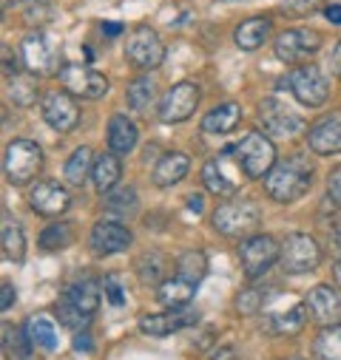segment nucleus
<instances>
[{"label":"nucleus","mask_w":341,"mask_h":360,"mask_svg":"<svg viewBox=\"0 0 341 360\" xmlns=\"http://www.w3.org/2000/svg\"><path fill=\"white\" fill-rule=\"evenodd\" d=\"M313 185V162L304 153H293L265 176V191L273 202L290 205L302 199Z\"/></svg>","instance_id":"1"},{"label":"nucleus","mask_w":341,"mask_h":360,"mask_svg":"<svg viewBox=\"0 0 341 360\" xmlns=\"http://www.w3.org/2000/svg\"><path fill=\"white\" fill-rule=\"evenodd\" d=\"M259 221H262V213L253 199H230V202L219 205L211 216L213 230L228 238H247L259 227Z\"/></svg>","instance_id":"2"},{"label":"nucleus","mask_w":341,"mask_h":360,"mask_svg":"<svg viewBox=\"0 0 341 360\" xmlns=\"http://www.w3.org/2000/svg\"><path fill=\"white\" fill-rule=\"evenodd\" d=\"M43 167V150L37 142L32 139H15L6 145V153H4V173H6V182L20 188L26 182L40 173Z\"/></svg>","instance_id":"3"},{"label":"nucleus","mask_w":341,"mask_h":360,"mask_svg":"<svg viewBox=\"0 0 341 360\" xmlns=\"http://www.w3.org/2000/svg\"><path fill=\"white\" fill-rule=\"evenodd\" d=\"M236 150V162L244 170V176L250 179H265L273 167H276V148L273 142L259 134V131H250L244 134V139L233 148Z\"/></svg>","instance_id":"4"},{"label":"nucleus","mask_w":341,"mask_h":360,"mask_svg":"<svg viewBox=\"0 0 341 360\" xmlns=\"http://www.w3.org/2000/svg\"><path fill=\"white\" fill-rule=\"evenodd\" d=\"M279 264L287 276H304L321 264V247L316 244L313 236L307 233H290L282 241V255Z\"/></svg>","instance_id":"5"},{"label":"nucleus","mask_w":341,"mask_h":360,"mask_svg":"<svg viewBox=\"0 0 341 360\" xmlns=\"http://www.w3.org/2000/svg\"><path fill=\"white\" fill-rule=\"evenodd\" d=\"M282 255V247L273 236H265V233H256V236H247L242 244H239V261L244 266V276L247 278H259L265 276L268 269L279 261Z\"/></svg>","instance_id":"6"},{"label":"nucleus","mask_w":341,"mask_h":360,"mask_svg":"<svg viewBox=\"0 0 341 360\" xmlns=\"http://www.w3.org/2000/svg\"><path fill=\"white\" fill-rule=\"evenodd\" d=\"M285 82L290 85L293 97L307 108H318L330 97V79L324 77V71L318 65H299L290 71V77Z\"/></svg>","instance_id":"7"},{"label":"nucleus","mask_w":341,"mask_h":360,"mask_svg":"<svg viewBox=\"0 0 341 360\" xmlns=\"http://www.w3.org/2000/svg\"><path fill=\"white\" fill-rule=\"evenodd\" d=\"M125 57L134 68L154 71L165 60V46H162L159 34L151 26H137L125 40Z\"/></svg>","instance_id":"8"},{"label":"nucleus","mask_w":341,"mask_h":360,"mask_svg":"<svg viewBox=\"0 0 341 360\" xmlns=\"http://www.w3.org/2000/svg\"><path fill=\"white\" fill-rule=\"evenodd\" d=\"M60 82L68 94L74 97H82V100H100L108 94V79L89 68V65H77V63H68L60 68Z\"/></svg>","instance_id":"9"},{"label":"nucleus","mask_w":341,"mask_h":360,"mask_svg":"<svg viewBox=\"0 0 341 360\" xmlns=\"http://www.w3.org/2000/svg\"><path fill=\"white\" fill-rule=\"evenodd\" d=\"M20 51H23V63L32 74L37 77H49V74H60L57 65H60V51L54 46L51 37L35 32V34H26L23 43H20Z\"/></svg>","instance_id":"10"},{"label":"nucleus","mask_w":341,"mask_h":360,"mask_svg":"<svg viewBox=\"0 0 341 360\" xmlns=\"http://www.w3.org/2000/svg\"><path fill=\"white\" fill-rule=\"evenodd\" d=\"M321 34L316 29H287L276 37V57L296 65V63H304L307 57H313L318 49H321Z\"/></svg>","instance_id":"11"},{"label":"nucleus","mask_w":341,"mask_h":360,"mask_svg":"<svg viewBox=\"0 0 341 360\" xmlns=\"http://www.w3.org/2000/svg\"><path fill=\"white\" fill-rule=\"evenodd\" d=\"M199 85L197 82H177L159 103V120L162 122H185L197 105H199Z\"/></svg>","instance_id":"12"},{"label":"nucleus","mask_w":341,"mask_h":360,"mask_svg":"<svg viewBox=\"0 0 341 360\" xmlns=\"http://www.w3.org/2000/svg\"><path fill=\"white\" fill-rule=\"evenodd\" d=\"M40 111H43L46 125L54 128L57 134H68L80 125V108H77V103L71 100L68 91H49L43 97Z\"/></svg>","instance_id":"13"},{"label":"nucleus","mask_w":341,"mask_h":360,"mask_svg":"<svg viewBox=\"0 0 341 360\" xmlns=\"http://www.w3.org/2000/svg\"><path fill=\"white\" fill-rule=\"evenodd\" d=\"M259 122L268 134H282V136H293L304 128V120L276 97H268L259 103Z\"/></svg>","instance_id":"14"},{"label":"nucleus","mask_w":341,"mask_h":360,"mask_svg":"<svg viewBox=\"0 0 341 360\" xmlns=\"http://www.w3.org/2000/svg\"><path fill=\"white\" fill-rule=\"evenodd\" d=\"M199 321V312L197 309H165L159 315H142L140 318V332L151 335V338H165L170 332H182L188 326H194Z\"/></svg>","instance_id":"15"},{"label":"nucleus","mask_w":341,"mask_h":360,"mask_svg":"<svg viewBox=\"0 0 341 360\" xmlns=\"http://www.w3.org/2000/svg\"><path fill=\"white\" fill-rule=\"evenodd\" d=\"M29 205H32L35 213L54 219V216H63V213L68 210L71 196H68V191H66L63 185H57V182H37V185L32 188V193H29Z\"/></svg>","instance_id":"16"},{"label":"nucleus","mask_w":341,"mask_h":360,"mask_svg":"<svg viewBox=\"0 0 341 360\" xmlns=\"http://www.w3.org/2000/svg\"><path fill=\"white\" fill-rule=\"evenodd\" d=\"M134 241L131 230L120 221H97L94 230H92V250L97 255H114V252H123L128 250Z\"/></svg>","instance_id":"17"},{"label":"nucleus","mask_w":341,"mask_h":360,"mask_svg":"<svg viewBox=\"0 0 341 360\" xmlns=\"http://www.w3.org/2000/svg\"><path fill=\"white\" fill-rule=\"evenodd\" d=\"M307 312L310 318H316L318 323L330 326V323H338L341 318V292L330 284H318L307 292Z\"/></svg>","instance_id":"18"},{"label":"nucleus","mask_w":341,"mask_h":360,"mask_svg":"<svg viewBox=\"0 0 341 360\" xmlns=\"http://www.w3.org/2000/svg\"><path fill=\"white\" fill-rule=\"evenodd\" d=\"M307 145L321 156L341 153V114H330L313 122L307 131Z\"/></svg>","instance_id":"19"},{"label":"nucleus","mask_w":341,"mask_h":360,"mask_svg":"<svg viewBox=\"0 0 341 360\" xmlns=\"http://www.w3.org/2000/svg\"><path fill=\"white\" fill-rule=\"evenodd\" d=\"M188 167H191V162H188V156L182 150H170V153H165L156 162L151 179H154L156 188H174L177 182H182V179H185Z\"/></svg>","instance_id":"20"},{"label":"nucleus","mask_w":341,"mask_h":360,"mask_svg":"<svg viewBox=\"0 0 341 360\" xmlns=\"http://www.w3.org/2000/svg\"><path fill=\"white\" fill-rule=\"evenodd\" d=\"M271 29H273V20L265 18V15H259V18H247L244 23L236 26L233 40H236V46H239L242 51H256L259 46L268 43Z\"/></svg>","instance_id":"21"},{"label":"nucleus","mask_w":341,"mask_h":360,"mask_svg":"<svg viewBox=\"0 0 341 360\" xmlns=\"http://www.w3.org/2000/svg\"><path fill=\"white\" fill-rule=\"evenodd\" d=\"M63 298H66L71 307H77L82 315L92 318V315L97 312V307H100V284H97L94 278H77V281H71V284L66 287Z\"/></svg>","instance_id":"22"},{"label":"nucleus","mask_w":341,"mask_h":360,"mask_svg":"<svg viewBox=\"0 0 341 360\" xmlns=\"http://www.w3.org/2000/svg\"><path fill=\"white\" fill-rule=\"evenodd\" d=\"M239 122H242V108H239L236 103H222V105H216L213 111H208V114L202 117V134L225 136V134H230Z\"/></svg>","instance_id":"23"},{"label":"nucleus","mask_w":341,"mask_h":360,"mask_svg":"<svg viewBox=\"0 0 341 360\" xmlns=\"http://www.w3.org/2000/svg\"><path fill=\"white\" fill-rule=\"evenodd\" d=\"M123 179V165H120V156L117 153H103L94 159V170H92V182L97 188V193H111Z\"/></svg>","instance_id":"24"},{"label":"nucleus","mask_w":341,"mask_h":360,"mask_svg":"<svg viewBox=\"0 0 341 360\" xmlns=\"http://www.w3.org/2000/svg\"><path fill=\"white\" fill-rule=\"evenodd\" d=\"M194 292H197V284L174 276V278H168V281H162L156 287V301L165 309H182V307H188V301L194 298Z\"/></svg>","instance_id":"25"},{"label":"nucleus","mask_w":341,"mask_h":360,"mask_svg":"<svg viewBox=\"0 0 341 360\" xmlns=\"http://www.w3.org/2000/svg\"><path fill=\"white\" fill-rule=\"evenodd\" d=\"M304 321H307V304H296V307H290L287 312H273V315H268V321H265V332L268 335H299L302 332V326H304Z\"/></svg>","instance_id":"26"},{"label":"nucleus","mask_w":341,"mask_h":360,"mask_svg":"<svg viewBox=\"0 0 341 360\" xmlns=\"http://www.w3.org/2000/svg\"><path fill=\"white\" fill-rule=\"evenodd\" d=\"M137 145V125L125 114H114L108 122V148L111 153H131Z\"/></svg>","instance_id":"27"},{"label":"nucleus","mask_w":341,"mask_h":360,"mask_svg":"<svg viewBox=\"0 0 341 360\" xmlns=\"http://www.w3.org/2000/svg\"><path fill=\"white\" fill-rule=\"evenodd\" d=\"M202 182H205V188H208L213 196H219V199H233V193H236V182L222 170V162H219V159L205 162V167H202Z\"/></svg>","instance_id":"28"},{"label":"nucleus","mask_w":341,"mask_h":360,"mask_svg":"<svg viewBox=\"0 0 341 360\" xmlns=\"http://www.w3.org/2000/svg\"><path fill=\"white\" fill-rule=\"evenodd\" d=\"M134 269H137V276H140V281H145V284H162V281H168L165 278V273H168V261H165V255H159L156 250H148V252H142L137 261H134Z\"/></svg>","instance_id":"29"},{"label":"nucleus","mask_w":341,"mask_h":360,"mask_svg":"<svg viewBox=\"0 0 341 360\" xmlns=\"http://www.w3.org/2000/svg\"><path fill=\"white\" fill-rule=\"evenodd\" d=\"M92 170H94L92 150H89V148H77V150L68 156L63 176H66V182H68L71 188H82V185H85V179H89V173H92Z\"/></svg>","instance_id":"30"},{"label":"nucleus","mask_w":341,"mask_h":360,"mask_svg":"<svg viewBox=\"0 0 341 360\" xmlns=\"http://www.w3.org/2000/svg\"><path fill=\"white\" fill-rule=\"evenodd\" d=\"M177 276L191 281V284H199L208 276V258H205V252L202 250H185L177 258Z\"/></svg>","instance_id":"31"},{"label":"nucleus","mask_w":341,"mask_h":360,"mask_svg":"<svg viewBox=\"0 0 341 360\" xmlns=\"http://www.w3.org/2000/svg\"><path fill=\"white\" fill-rule=\"evenodd\" d=\"M0 238H4V255L9 261H23L26 236H23V227L15 219H9V213H4V233H0Z\"/></svg>","instance_id":"32"},{"label":"nucleus","mask_w":341,"mask_h":360,"mask_svg":"<svg viewBox=\"0 0 341 360\" xmlns=\"http://www.w3.org/2000/svg\"><path fill=\"white\" fill-rule=\"evenodd\" d=\"M26 332H29L32 343L40 346V349H46V352H54L57 343H60V338H57V326H54L46 315H35V318L26 323Z\"/></svg>","instance_id":"33"},{"label":"nucleus","mask_w":341,"mask_h":360,"mask_svg":"<svg viewBox=\"0 0 341 360\" xmlns=\"http://www.w3.org/2000/svg\"><path fill=\"white\" fill-rule=\"evenodd\" d=\"M154 82L148 79V77H140V79H134L131 85H128V91H125V103H128V108L131 111H137V114H148V108L154 105Z\"/></svg>","instance_id":"34"},{"label":"nucleus","mask_w":341,"mask_h":360,"mask_svg":"<svg viewBox=\"0 0 341 360\" xmlns=\"http://www.w3.org/2000/svg\"><path fill=\"white\" fill-rule=\"evenodd\" d=\"M316 357L318 360H341V323L321 326L316 338Z\"/></svg>","instance_id":"35"},{"label":"nucleus","mask_w":341,"mask_h":360,"mask_svg":"<svg viewBox=\"0 0 341 360\" xmlns=\"http://www.w3.org/2000/svg\"><path fill=\"white\" fill-rule=\"evenodd\" d=\"M106 210L120 216V219H131L137 213V191L134 188H114L111 193H106Z\"/></svg>","instance_id":"36"},{"label":"nucleus","mask_w":341,"mask_h":360,"mask_svg":"<svg viewBox=\"0 0 341 360\" xmlns=\"http://www.w3.org/2000/svg\"><path fill=\"white\" fill-rule=\"evenodd\" d=\"M32 338L29 332L18 329V326H4V352L9 360H26L32 352Z\"/></svg>","instance_id":"37"},{"label":"nucleus","mask_w":341,"mask_h":360,"mask_svg":"<svg viewBox=\"0 0 341 360\" xmlns=\"http://www.w3.org/2000/svg\"><path fill=\"white\" fill-rule=\"evenodd\" d=\"M271 301V287H247L236 298V309L242 315H256L265 304Z\"/></svg>","instance_id":"38"},{"label":"nucleus","mask_w":341,"mask_h":360,"mask_svg":"<svg viewBox=\"0 0 341 360\" xmlns=\"http://www.w3.org/2000/svg\"><path fill=\"white\" fill-rule=\"evenodd\" d=\"M9 94H12V103H15V105H23V108L35 105V100H37L35 77H20V74H15V77H12V85H9Z\"/></svg>","instance_id":"39"},{"label":"nucleus","mask_w":341,"mask_h":360,"mask_svg":"<svg viewBox=\"0 0 341 360\" xmlns=\"http://www.w3.org/2000/svg\"><path fill=\"white\" fill-rule=\"evenodd\" d=\"M74 233L66 221H57V224H49L43 233H40V247L43 250H66L71 244Z\"/></svg>","instance_id":"40"},{"label":"nucleus","mask_w":341,"mask_h":360,"mask_svg":"<svg viewBox=\"0 0 341 360\" xmlns=\"http://www.w3.org/2000/svg\"><path fill=\"white\" fill-rule=\"evenodd\" d=\"M57 318H60V323L68 326V329H82V326H89V323H92L89 315H82V312H80L77 307H71L66 298L57 304Z\"/></svg>","instance_id":"41"},{"label":"nucleus","mask_w":341,"mask_h":360,"mask_svg":"<svg viewBox=\"0 0 341 360\" xmlns=\"http://www.w3.org/2000/svg\"><path fill=\"white\" fill-rule=\"evenodd\" d=\"M103 292H106V298H108L111 307H123L125 304V290L117 281V276H106L103 278Z\"/></svg>","instance_id":"42"},{"label":"nucleus","mask_w":341,"mask_h":360,"mask_svg":"<svg viewBox=\"0 0 341 360\" xmlns=\"http://www.w3.org/2000/svg\"><path fill=\"white\" fill-rule=\"evenodd\" d=\"M327 196H330V202H333V205H338V207H341V165H338V167H333V170H330V176H327Z\"/></svg>","instance_id":"43"},{"label":"nucleus","mask_w":341,"mask_h":360,"mask_svg":"<svg viewBox=\"0 0 341 360\" xmlns=\"http://www.w3.org/2000/svg\"><path fill=\"white\" fill-rule=\"evenodd\" d=\"M321 0H285L282 9L290 12V15H307V12H316Z\"/></svg>","instance_id":"44"},{"label":"nucleus","mask_w":341,"mask_h":360,"mask_svg":"<svg viewBox=\"0 0 341 360\" xmlns=\"http://www.w3.org/2000/svg\"><path fill=\"white\" fill-rule=\"evenodd\" d=\"M49 18H51V6H43V9H40V6H35V0L26 6V20H29V23H46Z\"/></svg>","instance_id":"45"},{"label":"nucleus","mask_w":341,"mask_h":360,"mask_svg":"<svg viewBox=\"0 0 341 360\" xmlns=\"http://www.w3.org/2000/svg\"><path fill=\"white\" fill-rule=\"evenodd\" d=\"M327 238H330V247L341 255V221H333L330 230H327Z\"/></svg>","instance_id":"46"},{"label":"nucleus","mask_w":341,"mask_h":360,"mask_svg":"<svg viewBox=\"0 0 341 360\" xmlns=\"http://www.w3.org/2000/svg\"><path fill=\"white\" fill-rule=\"evenodd\" d=\"M15 301H18V295H15V287H12V284H4V295H0V309H4V312H9Z\"/></svg>","instance_id":"47"},{"label":"nucleus","mask_w":341,"mask_h":360,"mask_svg":"<svg viewBox=\"0 0 341 360\" xmlns=\"http://www.w3.org/2000/svg\"><path fill=\"white\" fill-rule=\"evenodd\" d=\"M324 18H327L330 23H335V26H341V4H330V6L324 9Z\"/></svg>","instance_id":"48"},{"label":"nucleus","mask_w":341,"mask_h":360,"mask_svg":"<svg viewBox=\"0 0 341 360\" xmlns=\"http://www.w3.org/2000/svg\"><path fill=\"white\" fill-rule=\"evenodd\" d=\"M74 349H77V352H92V338L85 335V332L77 335V338H74Z\"/></svg>","instance_id":"49"},{"label":"nucleus","mask_w":341,"mask_h":360,"mask_svg":"<svg viewBox=\"0 0 341 360\" xmlns=\"http://www.w3.org/2000/svg\"><path fill=\"white\" fill-rule=\"evenodd\" d=\"M188 207H191L194 213H199V210H202V196H199V193H191V196H188Z\"/></svg>","instance_id":"50"},{"label":"nucleus","mask_w":341,"mask_h":360,"mask_svg":"<svg viewBox=\"0 0 341 360\" xmlns=\"http://www.w3.org/2000/svg\"><path fill=\"white\" fill-rule=\"evenodd\" d=\"M103 32H106L108 37H117V34L123 32V26H120V23H103Z\"/></svg>","instance_id":"51"},{"label":"nucleus","mask_w":341,"mask_h":360,"mask_svg":"<svg viewBox=\"0 0 341 360\" xmlns=\"http://www.w3.org/2000/svg\"><path fill=\"white\" fill-rule=\"evenodd\" d=\"M228 357H233V349H222L219 354H213L211 360H228Z\"/></svg>","instance_id":"52"},{"label":"nucleus","mask_w":341,"mask_h":360,"mask_svg":"<svg viewBox=\"0 0 341 360\" xmlns=\"http://www.w3.org/2000/svg\"><path fill=\"white\" fill-rule=\"evenodd\" d=\"M333 276H335V284L341 287V258L335 261V269H333Z\"/></svg>","instance_id":"53"},{"label":"nucleus","mask_w":341,"mask_h":360,"mask_svg":"<svg viewBox=\"0 0 341 360\" xmlns=\"http://www.w3.org/2000/svg\"><path fill=\"white\" fill-rule=\"evenodd\" d=\"M287 360H299V357H287Z\"/></svg>","instance_id":"54"}]
</instances>
